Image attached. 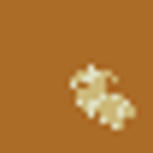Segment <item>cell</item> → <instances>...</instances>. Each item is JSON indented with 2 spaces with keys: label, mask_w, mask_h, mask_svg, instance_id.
Here are the masks:
<instances>
[{
  "label": "cell",
  "mask_w": 153,
  "mask_h": 153,
  "mask_svg": "<svg viewBox=\"0 0 153 153\" xmlns=\"http://www.w3.org/2000/svg\"><path fill=\"white\" fill-rule=\"evenodd\" d=\"M71 100L94 118V124H106V130H130L135 124V100L124 94L112 82V71H100V65H82V71L71 76Z\"/></svg>",
  "instance_id": "obj_1"
}]
</instances>
